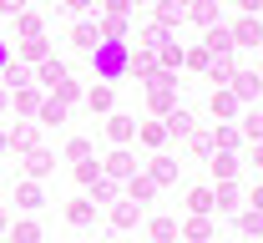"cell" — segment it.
Masks as SVG:
<instances>
[{"instance_id": "obj_1", "label": "cell", "mask_w": 263, "mask_h": 243, "mask_svg": "<svg viewBox=\"0 0 263 243\" xmlns=\"http://www.w3.org/2000/svg\"><path fill=\"white\" fill-rule=\"evenodd\" d=\"M127 56H132V41H97L91 51V66H97V81H127Z\"/></svg>"}, {"instance_id": "obj_2", "label": "cell", "mask_w": 263, "mask_h": 243, "mask_svg": "<svg viewBox=\"0 0 263 243\" xmlns=\"http://www.w3.org/2000/svg\"><path fill=\"white\" fill-rule=\"evenodd\" d=\"M147 106H152L157 117H167V111L177 106V76H172V71H157V76L147 81Z\"/></svg>"}, {"instance_id": "obj_3", "label": "cell", "mask_w": 263, "mask_h": 243, "mask_svg": "<svg viewBox=\"0 0 263 243\" xmlns=\"http://www.w3.org/2000/svg\"><path fill=\"white\" fill-rule=\"evenodd\" d=\"M106 137H111V147H132V142H137V117L106 111Z\"/></svg>"}, {"instance_id": "obj_4", "label": "cell", "mask_w": 263, "mask_h": 243, "mask_svg": "<svg viewBox=\"0 0 263 243\" xmlns=\"http://www.w3.org/2000/svg\"><path fill=\"white\" fill-rule=\"evenodd\" d=\"M101 173L117 177V182H127V177L137 173V157H132V147H111V152H106V162H101Z\"/></svg>"}, {"instance_id": "obj_5", "label": "cell", "mask_w": 263, "mask_h": 243, "mask_svg": "<svg viewBox=\"0 0 263 243\" xmlns=\"http://www.w3.org/2000/svg\"><path fill=\"white\" fill-rule=\"evenodd\" d=\"M228 91L238 97V102H258V97H263V76H258V71H233Z\"/></svg>"}, {"instance_id": "obj_6", "label": "cell", "mask_w": 263, "mask_h": 243, "mask_svg": "<svg viewBox=\"0 0 263 243\" xmlns=\"http://www.w3.org/2000/svg\"><path fill=\"white\" fill-rule=\"evenodd\" d=\"M127 76H137V81H152V76H157V51H147V46H132V56H127Z\"/></svg>"}, {"instance_id": "obj_7", "label": "cell", "mask_w": 263, "mask_h": 243, "mask_svg": "<svg viewBox=\"0 0 263 243\" xmlns=\"http://www.w3.org/2000/svg\"><path fill=\"white\" fill-rule=\"evenodd\" d=\"M202 51H208V56H233V51H238V46H233V31L223 26V21L202 31Z\"/></svg>"}, {"instance_id": "obj_8", "label": "cell", "mask_w": 263, "mask_h": 243, "mask_svg": "<svg viewBox=\"0 0 263 243\" xmlns=\"http://www.w3.org/2000/svg\"><path fill=\"white\" fill-rule=\"evenodd\" d=\"M51 173H56V152H51V147H31V152H26V177L41 182V177H51Z\"/></svg>"}, {"instance_id": "obj_9", "label": "cell", "mask_w": 263, "mask_h": 243, "mask_svg": "<svg viewBox=\"0 0 263 243\" xmlns=\"http://www.w3.org/2000/svg\"><path fill=\"white\" fill-rule=\"evenodd\" d=\"M5 147H10V152H21V157H26L31 147H41V132H35V122H21V127H10V132H5Z\"/></svg>"}, {"instance_id": "obj_10", "label": "cell", "mask_w": 263, "mask_h": 243, "mask_svg": "<svg viewBox=\"0 0 263 243\" xmlns=\"http://www.w3.org/2000/svg\"><path fill=\"white\" fill-rule=\"evenodd\" d=\"M177 167H182L177 157H167V152H157V157L147 162V177H152L157 188H172V182H177Z\"/></svg>"}, {"instance_id": "obj_11", "label": "cell", "mask_w": 263, "mask_h": 243, "mask_svg": "<svg viewBox=\"0 0 263 243\" xmlns=\"http://www.w3.org/2000/svg\"><path fill=\"white\" fill-rule=\"evenodd\" d=\"M228 31H233V46H263V26H258V15H243V21H233Z\"/></svg>"}, {"instance_id": "obj_12", "label": "cell", "mask_w": 263, "mask_h": 243, "mask_svg": "<svg viewBox=\"0 0 263 243\" xmlns=\"http://www.w3.org/2000/svg\"><path fill=\"white\" fill-rule=\"evenodd\" d=\"M66 223H71V228H91V223H97V203H91V198H71V203H66Z\"/></svg>"}, {"instance_id": "obj_13", "label": "cell", "mask_w": 263, "mask_h": 243, "mask_svg": "<svg viewBox=\"0 0 263 243\" xmlns=\"http://www.w3.org/2000/svg\"><path fill=\"white\" fill-rule=\"evenodd\" d=\"M157 193H162V188H157L147 173H132V177H127V198H132V203H142V208H147Z\"/></svg>"}, {"instance_id": "obj_14", "label": "cell", "mask_w": 263, "mask_h": 243, "mask_svg": "<svg viewBox=\"0 0 263 243\" xmlns=\"http://www.w3.org/2000/svg\"><path fill=\"white\" fill-rule=\"evenodd\" d=\"M66 117H71V106H66V102H56V97H46V102L35 106V127H61Z\"/></svg>"}, {"instance_id": "obj_15", "label": "cell", "mask_w": 263, "mask_h": 243, "mask_svg": "<svg viewBox=\"0 0 263 243\" xmlns=\"http://www.w3.org/2000/svg\"><path fill=\"white\" fill-rule=\"evenodd\" d=\"M238 106H243V102L233 97L228 86H213V97H208V111H213L218 122H228V117H233V111H238Z\"/></svg>"}, {"instance_id": "obj_16", "label": "cell", "mask_w": 263, "mask_h": 243, "mask_svg": "<svg viewBox=\"0 0 263 243\" xmlns=\"http://www.w3.org/2000/svg\"><path fill=\"white\" fill-rule=\"evenodd\" d=\"M137 223H142V203L117 198V203H111V228H137Z\"/></svg>"}, {"instance_id": "obj_17", "label": "cell", "mask_w": 263, "mask_h": 243, "mask_svg": "<svg viewBox=\"0 0 263 243\" xmlns=\"http://www.w3.org/2000/svg\"><path fill=\"white\" fill-rule=\"evenodd\" d=\"M66 76H71V71H66V61L46 56V61L35 66V86H46V91H51V86H56V81H66Z\"/></svg>"}, {"instance_id": "obj_18", "label": "cell", "mask_w": 263, "mask_h": 243, "mask_svg": "<svg viewBox=\"0 0 263 243\" xmlns=\"http://www.w3.org/2000/svg\"><path fill=\"white\" fill-rule=\"evenodd\" d=\"M10 102H15V111H21V117H35V106L46 102V97H41V86H15V91H10Z\"/></svg>"}, {"instance_id": "obj_19", "label": "cell", "mask_w": 263, "mask_h": 243, "mask_svg": "<svg viewBox=\"0 0 263 243\" xmlns=\"http://www.w3.org/2000/svg\"><path fill=\"white\" fill-rule=\"evenodd\" d=\"M162 127H167V137H187L197 122H193V111H187V106H172V111L162 117Z\"/></svg>"}, {"instance_id": "obj_20", "label": "cell", "mask_w": 263, "mask_h": 243, "mask_svg": "<svg viewBox=\"0 0 263 243\" xmlns=\"http://www.w3.org/2000/svg\"><path fill=\"white\" fill-rule=\"evenodd\" d=\"M41 203H46V193H41V182H31V177H26V182H15V208L35 213Z\"/></svg>"}, {"instance_id": "obj_21", "label": "cell", "mask_w": 263, "mask_h": 243, "mask_svg": "<svg viewBox=\"0 0 263 243\" xmlns=\"http://www.w3.org/2000/svg\"><path fill=\"white\" fill-rule=\"evenodd\" d=\"M208 167H213V177H218V182H233L243 162H238V152H213V162H208Z\"/></svg>"}, {"instance_id": "obj_22", "label": "cell", "mask_w": 263, "mask_h": 243, "mask_svg": "<svg viewBox=\"0 0 263 243\" xmlns=\"http://www.w3.org/2000/svg\"><path fill=\"white\" fill-rule=\"evenodd\" d=\"M187 213H197V218H213V213H218V203H213V188H187Z\"/></svg>"}, {"instance_id": "obj_23", "label": "cell", "mask_w": 263, "mask_h": 243, "mask_svg": "<svg viewBox=\"0 0 263 243\" xmlns=\"http://www.w3.org/2000/svg\"><path fill=\"white\" fill-rule=\"evenodd\" d=\"M177 233H182V243H208V238H213V218H197V213H193Z\"/></svg>"}, {"instance_id": "obj_24", "label": "cell", "mask_w": 263, "mask_h": 243, "mask_svg": "<svg viewBox=\"0 0 263 243\" xmlns=\"http://www.w3.org/2000/svg\"><path fill=\"white\" fill-rule=\"evenodd\" d=\"M5 238H10V243H41L46 233H41V223H35V218H21V223H10V228H5Z\"/></svg>"}, {"instance_id": "obj_25", "label": "cell", "mask_w": 263, "mask_h": 243, "mask_svg": "<svg viewBox=\"0 0 263 243\" xmlns=\"http://www.w3.org/2000/svg\"><path fill=\"white\" fill-rule=\"evenodd\" d=\"M243 147V132L233 127V122H218V132H213V152H238Z\"/></svg>"}, {"instance_id": "obj_26", "label": "cell", "mask_w": 263, "mask_h": 243, "mask_svg": "<svg viewBox=\"0 0 263 243\" xmlns=\"http://www.w3.org/2000/svg\"><path fill=\"white\" fill-rule=\"evenodd\" d=\"M182 21H187V5H177V0H162V5H157V21H152V26L172 31V26H182Z\"/></svg>"}, {"instance_id": "obj_27", "label": "cell", "mask_w": 263, "mask_h": 243, "mask_svg": "<svg viewBox=\"0 0 263 243\" xmlns=\"http://www.w3.org/2000/svg\"><path fill=\"white\" fill-rule=\"evenodd\" d=\"M0 81H5V91H15V86H31V81H35V71L26 66V61H10V66L0 71Z\"/></svg>"}, {"instance_id": "obj_28", "label": "cell", "mask_w": 263, "mask_h": 243, "mask_svg": "<svg viewBox=\"0 0 263 243\" xmlns=\"http://www.w3.org/2000/svg\"><path fill=\"white\" fill-rule=\"evenodd\" d=\"M97 41H101L97 21H76V26H71V46H81V51H97Z\"/></svg>"}, {"instance_id": "obj_29", "label": "cell", "mask_w": 263, "mask_h": 243, "mask_svg": "<svg viewBox=\"0 0 263 243\" xmlns=\"http://www.w3.org/2000/svg\"><path fill=\"white\" fill-rule=\"evenodd\" d=\"M177 66H182V46L167 35L162 46H157V71H172V76H177Z\"/></svg>"}, {"instance_id": "obj_30", "label": "cell", "mask_w": 263, "mask_h": 243, "mask_svg": "<svg viewBox=\"0 0 263 243\" xmlns=\"http://www.w3.org/2000/svg\"><path fill=\"white\" fill-rule=\"evenodd\" d=\"M147 238L152 243H177L182 233H177V218H152L147 223Z\"/></svg>"}, {"instance_id": "obj_31", "label": "cell", "mask_w": 263, "mask_h": 243, "mask_svg": "<svg viewBox=\"0 0 263 243\" xmlns=\"http://www.w3.org/2000/svg\"><path fill=\"white\" fill-rule=\"evenodd\" d=\"M111 102H117V86H111V81H97V86L86 91V106H91V111H111Z\"/></svg>"}, {"instance_id": "obj_32", "label": "cell", "mask_w": 263, "mask_h": 243, "mask_svg": "<svg viewBox=\"0 0 263 243\" xmlns=\"http://www.w3.org/2000/svg\"><path fill=\"white\" fill-rule=\"evenodd\" d=\"M187 21H197L202 31L218 26V0H193V5H187Z\"/></svg>"}, {"instance_id": "obj_33", "label": "cell", "mask_w": 263, "mask_h": 243, "mask_svg": "<svg viewBox=\"0 0 263 243\" xmlns=\"http://www.w3.org/2000/svg\"><path fill=\"white\" fill-rule=\"evenodd\" d=\"M46 56H51V46H46V35H31V41H21V61H26V66H41Z\"/></svg>"}, {"instance_id": "obj_34", "label": "cell", "mask_w": 263, "mask_h": 243, "mask_svg": "<svg viewBox=\"0 0 263 243\" xmlns=\"http://www.w3.org/2000/svg\"><path fill=\"white\" fill-rule=\"evenodd\" d=\"M117 198H122V182H117V177H106V173H101L97 182H91V203H117Z\"/></svg>"}, {"instance_id": "obj_35", "label": "cell", "mask_w": 263, "mask_h": 243, "mask_svg": "<svg viewBox=\"0 0 263 243\" xmlns=\"http://www.w3.org/2000/svg\"><path fill=\"white\" fill-rule=\"evenodd\" d=\"M97 31H101V41H127V35H132V21H127V15H106Z\"/></svg>"}, {"instance_id": "obj_36", "label": "cell", "mask_w": 263, "mask_h": 243, "mask_svg": "<svg viewBox=\"0 0 263 243\" xmlns=\"http://www.w3.org/2000/svg\"><path fill=\"white\" fill-rule=\"evenodd\" d=\"M213 203H218V213H238V203H243L238 198V182H218L213 188Z\"/></svg>"}, {"instance_id": "obj_37", "label": "cell", "mask_w": 263, "mask_h": 243, "mask_svg": "<svg viewBox=\"0 0 263 243\" xmlns=\"http://www.w3.org/2000/svg\"><path fill=\"white\" fill-rule=\"evenodd\" d=\"M15 35H21V41H31V35H46V26H41V15H35L31 5L15 15Z\"/></svg>"}, {"instance_id": "obj_38", "label": "cell", "mask_w": 263, "mask_h": 243, "mask_svg": "<svg viewBox=\"0 0 263 243\" xmlns=\"http://www.w3.org/2000/svg\"><path fill=\"white\" fill-rule=\"evenodd\" d=\"M137 137L157 152V147H167V127H162V122H137Z\"/></svg>"}, {"instance_id": "obj_39", "label": "cell", "mask_w": 263, "mask_h": 243, "mask_svg": "<svg viewBox=\"0 0 263 243\" xmlns=\"http://www.w3.org/2000/svg\"><path fill=\"white\" fill-rule=\"evenodd\" d=\"M238 233H243V238H263V213L243 208V213H238Z\"/></svg>"}, {"instance_id": "obj_40", "label": "cell", "mask_w": 263, "mask_h": 243, "mask_svg": "<svg viewBox=\"0 0 263 243\" xmlns=\"http://www.w3.org/2000/svg\"><path fill=\"white\" fill-rule=\"evenodd\" d=\"M238 132H243L248 142H263V111H258V106L243 111V127H238Z\"/></svg>"}, {"instance_id": "obj_41", "label": "cell", "mask_w": 263, "mask_h": 243, "mask_svg": "<svg viewBox=\"0 0 263 243\" xmlns=\"http://www.w3.org/2000/svg\"><path fill=\"white\" fill-rule=\"evenodd\" d=\"M233 71H238V66H233V56H213V66H208V81L228 86V81H233Z\"/></svg>"}, {"instance_id": "obj_42", "label": "cell", "mask_w": 263, "mask_h": 243, "mask_svg": "<svg viewBox=\"0 0 263 243\" xmlns=\"http://www.w3.org/2000/svg\"><path fill=\"white\" fill-rule=\"evenodd\" d=\"M187 152H193V157H213V132H187Z\"/></svg>"}, {"instance_id": "obj_43", "label": "cell", "mask_w": 263, "mask_h": 243, "mask_svg": "<svg viewBox=\"0 0 263 243\" xmlns=\"http://www.w3.org/2000/svg\"><path fill=\"white\" fill-rule=\"evenodd\" d=\"M97 177H101V162H97V157H86V162H76V182H81V188H91Z\"/></svg>"}, {"instance_id": "obj_44", "label": "cell", "mask_w": 263, "mask_h": 243, "mask_svg": "<svg viewBox=\"0 0 263 243\" xmlns=\"http://www.w3.org/2000/svg\"><path fill=\"white\" fill-rule=\"evenodd\" d=\"M86 157H91V142H86V137H71V142H66V162H86Z\"/></svg>"}, {"instance_id": "obj_45", "label": "cell", "mask_w": 263, "mask_h": 243, "mask_svg": "<svg viewBox=\"0 0 263 243\" xmlns=\"http://www.w3.org/2000/svg\"><path fill=\"white\" fill-rule=\"evenodd\" d=\"M51 97H56V102H76V97H81V86H76V81H71V76H66V81H56V86H51Z\"/></svg>"}, {"instance_id": "obj_46", "label": "cell", "mask_w": 263, "mask_h": 243, "mask_svg": "<svg viewBox=\"0 0 263 243\" xmlns=\"http://www.w3.org/2000/svg\"><path fill=\"white\" fill-rule=\"evenodd\" d=\"M182 66H193V71H208V66H213V56H208L202 46H193V51H182Z\"/></svg>"}, {"instance_id": "obj_47", "label": "cell", "mask_w": 263, "mask_h": 243, "mask_svg": "<svg viewBox=\"0 0 263 243\" xmlns=\"http://www.w3.org/2000/svg\"><path fill=\"white\" fill-rule=\"evenodd\" d=\"M162 41H167V31H162V26H147V31L137 35V46H147V51H157Z\"/></svg>"}, {"instance_id": "obj_48", "label": "cell", "mask_w": 263, "mask_h": 243, "mask_svg": "<svg viewBox=\"0 0 263 243\" xmlns=\"http://www.w3.org/2000/svg\"><path fill=\"white\" fill-rule=\"evenodd\" d=\"M101 10H106V15H127L132 0H101Z\"/></svg>"}, {"instance_id": "obj_49", "label": "cell", "mask_w": 263, "mask_h": 243, "mask_svg": "<svg viewBox=\"0 0 263 243\" xmlns=\"http://www.w3.org/2000/svg\"><path fill=\"white\" fill-rule=\"evenodd\" d=\"M243 203H248L253 213H263V182H258V188H248V198H243Z\"/></svg>"}, {"instance_id": "obj_50", "label": "cell", "mask_w": 263, "mask_h": 243, "mask_svg": "<svg viewBox=\"0 0 263 243\" xmlns=\"http://www.w3.org/2000/svg\"><path fill=\"white\" fill-rule=\"evenodd\" d=\"M26 10V0H0V15H21Z\"/></svg>"}, {"instance_id": "obj_51", "label": "cell", "mask_w": 263, "mask_h": 243, "mask_svg": "<svg viewBox=\"0 0 263 243\" xmlns=\"http://www.w3.org/2000/svg\"><path fill=\"white\" fill-rule=\"evenodd\" d=\"M10 61H15V51H10V41H5V35H0V71L10 66Z\"/></svg>"}, {"instance_id": "obj_52", "label": "cell", "mask_w": 263, "mask_h": 243, "mask_svg": "<svg viewBox=\"0 0 263 243\" xmlns=\"http://www.w3.org/2000/svg\"><path fill=\"white\" fill-rule=\"evenodd\" d=\"M238 10H243V15H258V10H263V0H238Z\"/></svg>"}, {"instance_id": "obj_53", "label": "cell", "mask_w": 263, "mask_h": 243, "mask_svg": "<svg viewBox=\"0 0 263 243\" xmlns=\"http://www.w3.org/2000/svg\"><path fill=\"white\" fill-rule=\"evenodd\" d=\"M248 162H253V167L263 173V142H253V152H248Z\"/></svg>"}, {"instance_id": "obj_54", "label": "cell", "mask_w": 263, "mask_h": 243, "mask_svg": "<svg viewBox=\"0 0 263 243\" xmlns=\"http://www.w3.org/2000/svg\"><path fill=\"white\" fill-rule=\"evenodd\" d=\"M91 5H97V0H66V10H76V15H81V10H91Z\"/></svg>"}, {"instance_id": "obj_55", "label": "cell", "mask_w": 263, "mask_h": 243, "mask_svg": "<svg viewBox=\"0 0 263 243\" xmlns=\"http://www.w3.org/2000/svg\"><path fill=\"white\" fill-rule=\"evenodd\" d=\"M5 228H10V208L0 203V233H5Z\"/></svg>"}, {"instance_id": "obj_56", "label": "cell", "mask_w": 263, "mask_h": 243, "mask_svg": "<svg viewBox=\"0 0 263 243\" xmlns=\"http://www.w3.org/2000/svg\"><path fill=\"white\" fill-rule=\"evenodd\" d=\"M5 102H10V91H5V86H0V106H5Z\"/></svg>"}, {"instance_id": "obj_57", "label": "cell", "mask_w": 263, "mask_h": 243, "mask_svg": "<svg viewBox=\"0 0 263 243\" xmlns=\"http://www.w3.org/2000/svg\"><path fill=\"white\" fill-rule=\"evenodd\" d=\"M177 5H193V0H177Z\"/></svg>"}, {"instance_id": "obj_58", "label": "cell", "mask_w": 263, "mask_h": 243, "mask_svg": "<svg viewBox=\"0 0 263 243\" xmlns=\"http://www.w3.org/2000/svg\"><path fill=\"white\" fill-rule=\"evenodd\" d=\"M132 5H142V0H132Z\"/></svg>"}, {"instance_id": "obj_59", "label": "cell", "mask_w": 263, "mask_h": 243, "mask_svg": "<svg viewBox=\"0 0 263 243\" xmlns=\"http://www.w3.org/2000/svg\"><path fill=\"white\" fill-rule=\"evenodd\" d=\"M258 51H263V46H258Z\"/></svg>"}, {"instance_id": "obj_60", "label": "cell", "mask_w": 263, "mask_h": 243, "mask_svg": "<svg viewBox=\"0 0 263 243\" xmlns=\"http://www.w3.org/2000/svg\"><path fill=\"white\" fill-rule=\"evenodd\" d=\"M258 76H263V71H258Z\"/></svg>"}]
</instances>
